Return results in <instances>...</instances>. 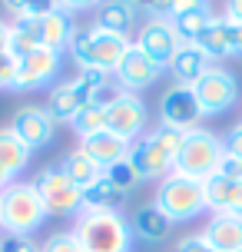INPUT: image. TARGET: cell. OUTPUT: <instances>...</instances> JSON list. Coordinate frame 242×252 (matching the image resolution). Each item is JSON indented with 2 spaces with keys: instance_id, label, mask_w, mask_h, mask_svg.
<instances>
[{
  "instance_id": "cell-1",
  "label": "cell",
  "mask_w": 242,
  "mask_h": 252,
  "mask_svg": "<svg viewBox=\"0 0 242 252\" xmlns=\"http://www.w3.org/2000/svg\"><path fill=\"white\" fill-rule=\"evenodd\" d=\"M133 47L129 37H120V33H106L100 27H77V33L70 40V57L77 60L80 70H106V73H116L120 60L126 57V50Z\"/></svg>"
},
{
  "instance_id": "cell-2",
  "label": "cell",
  "mask_w": 242,
  "mask_h": 252,
  "mask_svg": "<svg viewBox=\"0 0 242 252\" xmlns=\"http://www.w3.org/2000/svg\"><path fill=\"white\" fill-rule=\"evenodd\" d=\"M73 236L80 239L83 252H129L133 229L113 209H83L73 222Z\"/></svg>"
},
{
  "instance_id": "cell-3",
  "label": "cell",
  "mask_w": 242,
  "mask_h": 252,
  "mask_svg": "<svg viewBox=\"0 0 242 252\" xmlns=\"http://www.w3.org/2000/svg\"><path fill=\"white\" fill-rule=\"evenodd\" d=\"M47 206L33 183H10L0 192V226L7 236H33L47 222Z\"/></svg>"
},
{
  "instance_id": "cell-4",
  "label": "cell",
  "mask_w": 242,
  "mask_h": 252,
  "mask_svg": "<svg viewBox=\"0 0 242 252\" xmlns=\"http://www.w3.org/2000/svg\"><path fill=\"white\" fill-rule=\"evenodd\" d=\"M222 156H226L222 139H219L216 133L203 129V126H196V129H189V133H186V139H182V150H179V156H176L173 173L206 183L209 176H216L219 159H222Z\"/></svg>"
},
{
  "instance_id": "cell-5",
  "label": "cell",
  "mask_w": 242,
  "mask_h": 252,
  "mask_svg": "<svg viewBox=\"0 0 242 252\" xmlns=\"http://www.w3.org/2000/svg\"><path fill=\"white\" fill-rule=\"evenodd\" d=\"M153 202L173 222H186V219H196L199 213H206V186L199 179L169 173L166 179H159Z\"/></svg>"
},
{
  "instance_id": "cell-6",
  "label": "cell",
  "mask_w": 242,
  "mask_h": 252,
  "mask_svg": "<svg viewBox=\"0 0 242 252\" xmlns=\"http://www.w3.org/2000/svg\"><path fill=\"white\" fill-rule=\"evenodd\" d=\"M30 183H33V189L40 192V199H43V206H47L50 216L83 213V189L66 176V169L60 163L57 166H43Z\"/></svg>"
},
{
  "instance_id": "cell-7",
  "label": "cell",
  "mask_w": 242,
  "mask_h": 252,
  "mask_svg": "<svg viewBox=\"0 0 242 252\" xmlns=\"http://www.w3.org/2000/svg\"><path fill=\"white\" fill-rule=\"evenodd\" d=\"M192 93H196V100H199L206 116H219L239 100V80L232 76V70L212 63V66L192 83Z\"/></svg>"
},
{
  "instance_id": "cell-8",
  "label": "cell",
  "mask_w": 242,
  "mask_h": 252,
  "mask_svg": "<svg viewBox=\"0 0 242 252\" xmlns=\"http://www.w3.org/2000/svg\"><path fill=\"white\" fill-rule=\"evenodd\" d=\"M106 129L116 133L126 143H136L146 126V103L136 96V93H126V90H116L113 96L106 100Z\"/></svg>"
},
{
  "instance_id": "cell-9",
  "label": "cell",
  "mask_w": 242,
  "mask_h": 252,
  "mask_svg": "<svg viewBox=\"0 0 242 252\" xmlns=\"http://www.w3.org/2000/svg\"><path fill=\"white\" fill-rule=\"evenodd\" d=\"M60 63H63V53L50 50V47H37L33 53H27L17 60V80H13V90H40L47 87L50 80H57L60 73Z\"/></svg>"
},
{
  "instance_id": "cell-10",
  "label": "cell",
  "mask_w": 242,
  "mask_h": 252,
  "mask_svg": "<svg viewBox=\"0 0 242 252\" xmlns=\"http://www.w3.org/2000/svg\"><path fill=\"white\" fill-rule=\"evenodd\" d=\"M203 116L206 113H203V106H199V100H196L192 87H173V90H166V96L159 100V123L163 126L189 133V129L199 126Z\"/></svg>"
},
{
  "instance_id": "cell-11",
  "label": "cell",
  "mask_w": 242,
  "mask_h": 252,
  "mask_svg": "<svg viewBox=\"0 0 242 252\" xmlns=\"http://www.w3.org/2000/svg\"><path fill=\"white\" fill-rule=\"evenodd\" d=\"M133 43H136L153 63H159L163 70L173 63L176 50L182 47V40H179L173 20H146V24L140 27V37L133 40Z\"/></svg>"
},
{
  "instance_id": "cell-12",
  "label": "cell",
  "mask_w": 242,
  "mask_h": 252,
  "mask_svg": "<svg viewBox=\"0 0 242 252\" xmlns=\"http://www.w3.org/2000/svg\"><path fill=\"white\" fill-rule=\"evenodd\" d=\"M116 83H120V90H126V93H140V90L153 87L156 80L163 76V66L159 63H153L146 53L133 43L126 50V57L120 60V66H116Z\"/></svg>"
},
{
  "instance_id": "cell-13",
  "label": "cell",
  "mask_w": 242,
  "mask_h": 252,
  "mask_svg": "<svg viewBox=\"0 0 242 252\" xmlns=\"http://www.w3.org/2000/svg\"><path fill=\"white\" fill-rule=\"evenodd\" d=\"M10 129L24 139L30 150L50 146L53 133H57V120L47 113V106H20L10 120Z\"/></svg>"
},
{
  "instance_id": "cell-14",
  "label": "cell",
  "mask_w": 242,
  "mask_h": 252,
  "mask_svg": "<svg viewBox=\"0 0 242 252\" xmlns=\"http://www.w3.org/2000/svg\"><path fill=\"white\" fill-rule=\"evenodd\" d=\"M90 103H100L96 93L90 87H83L80 80H66V83H57L47 96V113L57 120V123H73V116L90 106Z\"/></svg>"
},
{
  "instance_id": "cell-15",
  "label": "cell",
  "mask_w": 242,
  "mask_h": 252,
  "mask_svg": "<svg viewBox=\"0 0 242 252\" xmlns=\"http://www.w3.org/2000/svg\"><path fill=\"white\" fill-rule=\"evenodd\" d=\"M129 166L136 169L140 183H150V179H166L173 173V159L163 153V146L156 143L153 136H140L136 143H129Z\"/></svg>"
},
{
  "instance_id": "cell-16",
  "label": "cell",
  "mask_w": 242,
  "mask_h": 252,
  "mask_svg": "<svg viewBox=\"0 0 242 252\" xmlns=\"http://www.w3.org/2000/svg\"><path fill=\"white\" fill-rule=\"evenodd\" d=\"M199 236L216 252H239L242 249V216L212 213V219L206 222V229Z\"/></svg>"
},
{
  "instance_id": "cell-17",
  "label": "cell",
  "mask_w": 242,
  "mask_h": 252,
  "mask_svg": "<svg viewBox=\"0 0 242 252\" xmlns=\"http://www.w3.org/2000/svg\"><path fill=\"white\" fill-rule=\"evenodd\" d=\"M80 150L87 153L100 169H110L113 163H120V159L129 156V143L120 139L116 133H110V129H103V133H93V136L80 139Z\"/></svg>"
},
{
  "instance_id": "cell-18",
  "label": "cell",
  "mask_w": 242,
  "mask_h": 252,
  "mask_svg": "<svg viewBox=\"0 0 242 252\" xmlns=\"http://www.w3.org/2000/svg\"><path fill=\"white\" fill-rule=\"evenodd\" d=\"M206 186V209L212 213H229V216H242V183L226 176H209L203 183Z\"/></svg>"
},
{
  "instance_id": "cell-19",
  "label": "cell",
  "mask_w": 242,
  "mask_h": 252,
  "mask_svg": "<svg viewBox=\"0 0 242 252\" xmlns=\"http://www.w3.org/2000/svg\"><path fill=\"white\" fill-rule=\"evenodd\" d=\"M209 66H212V60L199 43H182L176 50V57H173V63H169V73L176 76L179 87H192Z\"/></svg>"
},
{
  "instance_id": "cell-20",
  "label": "cell",
  "mask_w": 242,
  "mask_h": 252,
  "mask_svg": "<svg viewBox=\"0 0 242 252\" xmlns=\"http://www.w3.org/2000/svg\"><path fill=\"white\" fill-rule=\"evenodd\" d=\"M136 13H140V7L133 0H103L96 7V27L106 33L129 37V30L136 27Z\"/></svg>"
},
{
  "instance_id": "cell-21",
  "label": "cell",
  "mask_w": 242,
  "mask_h": 252,
  "mask_svg": "<svg viewBox=\"0 0 242 252\" xmlns=\"http://www.w3.org/2000/svg\"><path fill=\"white\" fill-rule=\"evenodd\" d=\"M73 33H77L73 13L63 10V7H57V10H50L47 17H40V43H43V47L63 53L66 47H70Z\"/></svg>"
},
{
  "instance_id": "cell-22",
  "label": "cell",
  "mask_w": 242,
  "mask_h": 252,
  "mask_svg": "<svg viewBox=\"0 0 242 252\" xmlns=\"http://www.w3.org/2000/svg\"><path fill=\"white\" fill-rule=\"evenodd\" d=\"M129 229H133V236H140L146 242H163L169 236V229H173V219L156 202H150V206H140L136 209V216L129 219Z\"/></svg>"
},
{
  "instance_id": "cell-23",
  "label": "cell",
  "mask_w": 242,
  "mask_h": 252,
  "mask_svg": "<svg viewBox=\"0 0 242 252\" xmlns=\"http://www.w3.org/2000/svg\"><path fill=\"white\" fill-rule=\"evenodd\" d=\"M196 43L209 53V60H222V57H229V53H239L236 50V24L226 20V17H216V20L209 24V30H206Z\"/></svg>"
},
{
  "instance_id": "cell-24",
  "label": "cell",
  "mask_w": 242,
  "mask_h": 252,
  "mask_svg": "<svg viewBox=\"0 0 242 252\" xmlns=\"http://www.w3.org/2000/svg\"><path fill=\"white\" fill-rule=\"evenodd\" d=\"M30 153H33V150H30L24 139L13 133L10 126H0V166H3L7 173H13V176H17V173L27 166Z\"/></svg>"
},
{
  "instance_id": "cell-25",
  "label": "cell",
  "mask_w": 242,
  "mask_h": 252,
  "mask_svg": "<svg viewBox=\"0 0 242 252\" xmlns=\"http://www.w3.org/2000/svg\"><path fill=\"white\" fill-rule=\"evenodd\" d=\"M60 166L66 169V176L73 179V183H77L80 189H90L93 183H96V179L103 176V169H100L96 163H93V159H90V156H87L83 150H80V146L66 153V159H63Z\"/></svg>"
},
{
  "instance_id": "cell-26",
  "label": "cell",
  "mask_w": 242,
  "mask_h": 252,
  "mask_svg": "<svg viewBox=\"0 0 242 252\" xmlns=\"http://www.w3.org/2000/svg\"><path fill=\"white\" fill-rule=\"evenodd\" d=\"M216 17L209 13V7H199V10H186V13H176L173 17V27H176V33L182 43H196V40L203 37L209 24H212Z\"/></svg>"
},
{
  "instance_id": "cell-27",
  "label": "cell",
  "mask_w": 242,
  "mask_h": 252,
  "mask_svg": "<svg viewBox=\"0 0 242 252\" xmlns=\"http://www.w3.org/2000/svg\"><path fill=\"white\" fill-rule=\"evenodd\" d=\"M126 199L106 176H100L90 189H83V209H113L120 213V202Z\"/></svg>"
},
{
  "instance_id": "cell-28",
  "label": "cell",
  "mask_w": 242,
  "mask_h": 252,
  "mask_svg": "<svg viewBox=\"0 0 242 252\" xmlns=\"http://www.w3.org/2000/svg\"><path fill=\"white\" fill-rule=\"evenodd\" d=\"M40 43V20H13L10 24V53L20 60L27 53H33Z\"/></svg>"
},
{
  "instance_id": "cell-29",
  "label": "cell",
  "mask_w": 242,
  "mask_h": 252,
  "mask_svg": "<svg viewBox=\"0 0 242 252\" xmlns=\"http://www.w3.org/2000/svg\"><path fill=\"white\" fill-rule=\"evenodd\" d=\"M103 106H106V103H90V106H83V110L73 116V129L80 133V139L106 129V110H103Z\"/></svg>"
},
{
  "instance_id": "cell-30",
  "label": "cell",
  "mask_w": 242,
  "mask_h": 252,
  "mask_svg": "<svg viewBox=\"0 0 242 252\" xmlns=\"http://www.w3.org/2000/svg\"><path fill=\"white\" fill-rule=\"evenodd\" d=\"M3 7L17 17V20H40L50 10L60 7V0H3Z\"/></svg>"
},
{
  "instance_id": "cell-31",
  "label": "cell",
  "mask_w": 242,
  "mask_h": 252,
  "mask_svg": "<svg viewBox=\"0 0 242 252\" xmlns=\"http://www.w3.org/2000/svg\"><path fill=\"white\" fill-rule=\"evenodd\" d=\"M103 176L110 179L123 196H129V189H133V186H140V176H136V169L129 166V159H120V163H113L110 169H103Z\"/></svg>"
},
{
  "instance_id": "cell-32",
  "label": "cell",
  "mask_w": 242,
  "mask_h": 252,
  "mask_svg": "<svg viewBox=\"0 0 242 252\" xmlns=\"http://www.w3.org/2000/svg\"><path fill=\"white\" fill-rule=\"evenodd\" d=\"M150 136H153L156 143L163 146V153L173 159V166H176V156H179V150H182V139H186V133H182V129H173V126H163V123H159L153 133H150Z\"/></svg>"
},
{
  "instance_id": "cell-33",
  "label": "cell",
  "mask_w": 242,
  "mask_h": 252,
  "mask_svg": "<svg viewBox=\"0 0 242 252\" xmlns=\"http://www.w3.org/2000/svg\"><path fill=\"white\" fill-rule=\"evenodd\" d=\"M40 252H83V246L73 236V229H63V232H53L50 239L40 246Z\"/></svg>"
},
{
  "instance_id": "cell-34",
  "label": "cell",
  "mask_w": 242,
  "mask_h": 252,
  "mask_svg": "<svg viewBox=\"0 0 242 252\" xmlns=\"http://www.w3.org/2000/svg\"><path fill=\"white\" fill-rule=\"evenodd\" d=\"M136 7L150 13V20H173V0H140Z\"/></svg>"
},
{
  "instance_id": "cell-35",
  "label": "cell",
  "mask_w": 242,
  "mask_h": 252,
  "mask_svg": "<svg viewBox=\"0 0 242 252\" xmlns=\"http://www.w3.org/2000/svg\"><path fill=\"white\" fill-rule=\"evenodd\" d=\"M13 80H17V57L0 53V90H13Z\"/></svg>"
},
{
  "instance_id": "cell-36",
  "label": "cell",
  "mask_w": 242,
  "mask_h": 252,
  "mask_svg": "<svg viewBox=\"0 0 242 252\" xmlns=\"http://www.w3.org/2000/svg\"><path fill=\"white\" fill-rule=\"evenodd\" d=\"M0 252H40V246L30 236H7L0 239Z\"/></svg>"
},
{
  "instance_id": "cell-37",
  "label": "cell",
  "mask_w": 242,
  "mask_h": 252,
  "mask_svg": "<svg viewBox=\"0 0 242 252\" xmlns=\"http://www.w3.org/2000/svg\"><path fill=\"white\" fill-rule=\"evenodd\" d=\"M219 176H226V179H236V183H242V159H236V156H222L219 159V169H216Z\"/></svg>"
},
{
  "instance_id": "cell-38",
  "label": "cell",
  "mask_w": 242,
  "mask_h": 252,
  "mask_svg": "<svg viewBox=\"0 0 242 252\" xmlns=\"http://www.w3.org/2000/svg\"><path fill=\"white\" fill-rule=\"evenodd\" d=\"M222 150L229 153V156H236V159H242V123L232 126L229 133L222 136Z\"/></svg>"
},
{
  "instance_id": "cell-39",
  "label": "cell",
  "mask_w": 242,
  "mask_h": 252,
  "mask_svg": "<svg viewBox=\"0 0 242 252\" xmlns=\"http://www.w3.org/2000/svg\"><path fill=\"white\" fill-rule=\"evenodd\" d=\"M173 252H216V249H212L203 236H186V239L176 242V249H173Z\"/></svg>"
},
{
  "instance_id": "cell-40",
  "label": "cell",
  "mask_w": 242,
  "mask_h": 252,
  "mask_svg": "<svg viewBox=\"0 0 242 252\" xmlns=\"http://www.w3.org/2000/svg\"><path fill=\"white\" fill-rule=\"evenodd\" d=\"M103 0H60V7L70 13H77V10H90V7H100Z\"/></svg>"
},
{
  "instance_id": "cell-41",
  "label": "cell",
  "mask_w": 242,
  "mask_h": 252,
  "mask_svg": "<svg viewBox=\"0 0 242 252\" xmlns=\"http://www.w3.org/2000/svg\"><path fill=\"white\" fill-rule=\"evenodd\" d=\"M199 7H209V0H173V17L186 10H199Z\"/></svg>"
},
{
  "instance_id": "cell-42",
  "label": "cell",
  "mask_w": 242,
  "mask_h": 252,
  "mask_svg": "<svg viewBox=\"0 0 242 252\" xmlns=\"http://www.w3.org/2000/svg\"><path fill=\"white\" fill-rule=\"evenodd\" d=\"M226 20L242 24V0H226Z\"/></svg>"
},
{
  "instance_id": "cell-43",
  "label": "cell",
  "mask_w": 242,
  "mask_h": 252,
  "mask_svg": "<svg viewBox=\"0 0 242 252\" xmlns=\"http://www.w3.org/2000/svg\"><path fill=\"white\" fill-rule=\"evenodd\" d=\"M0 53H10V24L0 20Z\"/></svg>"
},
{
  "instance_id": "cell-44",
  "label": "cell",
  "mask_w": 242,
  "mask_h": 252,
  "mask_svg": "<svg viewBox=\"0 0 242 252\" xmlns=\"http://www.w3.org/2000/svg\"><path fill=\"white\" fill-rule=\"evenodd\" d=\"M10 183H13V173H7V169L0 166V192H3V189L10 186Z\"/></svg>"
},
{
  "instance_id": "cell-45",
  "label": "cell",
  "mask_w": 242,
  "mask_h": 252,
  "mask_svg": "<svg viewBox=\"0 0 242 252\" xmlns=\"http://www.w3.org/2000/svg\"><path fill=\"white\" fill-rule=\"evenodd\" d=\"M236 50L242 53V24H236Z\"/></svg>"
},
{
  "instance_id": "cell-46",
  "label": "cell",
  "mask_w": 242,
  "mask_h": 252,
  "mask_svg": "<svg viewBox=\"0 0 242 252\" xmlns=\"http://www.w3.org/2000/svg\"><path fill=\"white\" fill-rule=\"evenodd\" d=\"M133 3H140V0H133Z\"/></svg>"
},
{
  "instance_id": "cell-47",
  "label": "cell",
  "mask_w": 242,
  "mask_h": 252,
  "mask_svg": "<svg viewBox=\"0 0 242 252\" xmlns=\"http://www.w3.org/2000/svg\"><path fill=\"white\" fill-rule=\"evenodd\" d=\"M239 252H242V249H239Z\"/></svg>"
}]
</instances>
